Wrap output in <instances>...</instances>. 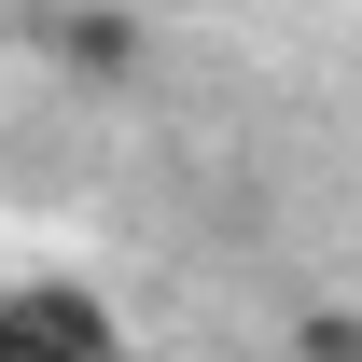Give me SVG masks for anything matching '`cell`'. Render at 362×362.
Masks as SVG:
<instances>
[{
	"mask_svg": "<svg viewBox=\"0 0 362 362\" xmlns=\"http://www.w3.org/2000/svg\"><path fill=\"white\" fill-rule=\"evenodd\" d=\"M0 362H126V334L70 279H0Z\"/></svg>",
	"mask_w": 362,
	"mask_h": 362,
	"instance_id": "cell-1",
	"label": "cell"
},
{
	"mask_svg": "<svg viewBox=\"0 0 362 362\" xmlns=\"http://www.w3.org/2000/svg\"><path fill=\"white\" fill-rule=\"evenodd\" d=\"M42 42H56L70 84H139V70H153V14H126V0H70Z\"/></svg>",
	"mask_w": 362,
	"mask_h": 362,
	"instance_id": "cell-2",
	"label": "cell"
},
{
	"mask_svg": "<svg viewBox=\"0 0 362 362\" xmlns=\"http://www.w3.org/2000/svg\"><path fill=\"white\" fill-rule=\"evenodd\" d=\"M293 362H362V320L349 307H307L293 320Z\"/></svg>",
	"mask_w": 362,
	"mask_h": 362,
	"instance_id": "cell-3",
	"label": "cell"
},
{
	"mask_svg": "<svg viewBox=\"0 0 362 362\" xmlns=\"http://www.w3.org/2000/svg\"><path fill=\"white\" fill-rule=\"evenodd\" d=\"M0 14H14V0H0Z\"/></svg>",
	"mask_w": 362,
	"mask_h": 362,
	"instance_id": "cell-4",
	"label": "cell"
}]
</instances>
